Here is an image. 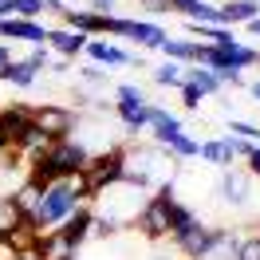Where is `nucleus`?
<instances>
[{"mask_svg": "<svg viewBox=\"0 0 260 260\" xmlns=\"http://www.w3.org/2000/svg\"><path fill=\"white\" fill-rule=\"evenodd\" d=\"M122 158H126L122 181H130V185L142 189V193H154V189H162V185H174V178H178V170H181V162L170 150H162L158 142H146V138L122 142Z\"/></svg>", "mask_w": 260, "mask_h": 260, "instance_id": "f257e3e1", "label": "nucleus"}, {"mask_svg": "<svg viewBox=\"0 0 260 260\" xmlns=\"http://www.w3.org/2000/svg\"><path fill=\"white\" fill-rule=\"evenodd\" d=\"M87 201H91V193H87V185H83V174H71V178L51 181L48 189H44L40 209L32 213L36 233H40V237H44V233H55V229L63 225L79 205H87Z\"/></svg>", "mask_w": 260, "mask_h": 260, "instance_id": "f03ea898", "label": "nucleus"}, {"mask_svg": "<svg viewBox=\"0 0 260 260\" xmlns=\"http://www.w3.org/2000/svg\"><path fill=\"white\" fill-rule=\"evenodd\" d=\"M146 201H150V193L134 189L130 181H118V185H111V189L95 193L87 205L95 209V221H103V225H111V229H130Z\"/></svg>", "mask_w": 260, "mask_h": 260, "instance_id": "7ed1b4c3", "label": "nucleus"}, {"mask_svg": "<svg viewBox=\"0 0 260 260\" xmlns=\"http://www.w3.org/2000/svg\"><path fill=\"white\" fill-rule=\"evenodd\" d=\"M126 174V158H122V146H111V150H99L91 154V162L83 166V185H87V193L95 197L103 189H111L118 185Z\"/></svg>", "mask_w": 260, "mask_h": 260, "instance_id": "20e7f679", "label": "nucleus"}, {"mask_svg": "<svg viewBox=\"0 0 260 260\" xmlns=\"http://www.w3.org/2000/svg\"><path fill=\"white\" fill-rule=\"evenodd\" d=\"M32 126L48 142H63L79 126V111H71L67 103H40V107H32Z\"/></svg>", "mask_w": 260, "mask_h": 260, "instance_id": "39448f33", "label": "nucleus"}, {"mask_svg": "<svg viewBox=\"0 0 260 260\" xmlns=\"http://www.w3.org/2000/svg\"><path fill=\"white\" fill-rule=\"evenodd\" d=\"M83 55H87V63L103 67V71H114V67H142V59L134 55L130 48H122V44H111V40H103V36H95V40H87V48H83Z\"/></svg>", "mask_w": 260, "mask_h": 260, "instance_id": "423d86ee", "label": "nucleus"}, {"mask_svg": "<svg viewBox=\"0 0 260 260\" xmlns=\"http://www.w3.org/2000/svg\"><path fill=\"white\" fill-rule=\"evenodd\" d=\"M0 130H4V146L20 150L28 138H32V107L28 103H8L0 107Z\"/></svg>", "mask_w": 260, "mask_h": 260, "instance_id": "0eeeda50", "label": "nucleus"}, {"mask_svg": "<svg viewBox=\"0 0 260 260\" xmlns=\"http://www.w3.org/2000/svg\"><path fill=\"white\" fill-rule=\"evenodd\" d=\"M48 162L59 170V178H71V174H83V166L91 162V150L75 138H63V142H51Z\"/></svg>", "mask_w": 260, "mask_h": 260, "instance_id": "6e6552de", "label": "nucleus"}, {"mask_svg": "<svg viewBox=\"0 0 260 260\" xmlns=\"http://www.w3.org/2000/svg\"><path fill=\"white\" fill-rule=\"evenodd\" d=\"M130 229H138L146 241H154V244H162V241H170V221H166V201L162 197H154L150 193V201L142 205V213L134 217V225Z\"/></svg>", "mask_w": 260, "mask_h": 260, "instance_id": "1a4fd4ad", "label": "nucleus"}, {"mask_svg": "<svg viewBox=\"0 0 260 260\" xmlns=\"http://www.w3.org/2000/svg\"><path fill=\"white\" fill-rule=\"evenodd\" d=\"M55 233H59V237H63V241L71 244L75 252H79L83 244L91 241V233H95V209H91V205H79V209L71 213V217H67V221L55 229Z\"/></svg>", "mask_w": 260, "mask_h": 260, "instance_id": "9d476101", "label": "nucleus"}, {"mask_svg": "<svg viewBox=\"0 0 260 260\" xmlns=\"http://www.w3.org/2000/svg\"><path fill=\"white\" fill-rule=\"evenodd\" d=\"M221 197H225L233 209H244V205H248V197H252V174L241 170V166L225 170V178H221Z\"/></svg>", "mask_w": 260, "mask_h": 260, "instance_id": "9b49d317", "label": "nucleus"}, {"mask_svg": "<svg viewBox=\"0 0 260 260\" xmlns=\"http://www.w3.org/2000/svg\"><path fill=\"white\" fill-rule=\"evenodd\" d=\"M48 48L55 51L59 59H71V63H75L83 55V48H87V36H79V32H71V28L59 24V28H48Z\"/></svg>", "mask_w": 260, "mask_h": 260, "instance_id": "f8f14e48", "label": "nucleus"}, {"mask_svg": "<svg viewBox=\"0 0 260 260\" xmlns=\"http://www.w3.org/2000/svg\"><path fill=\"white\" fill-rule=\"evenodd\" d=\"M201 48H205V44H193V40H185V36H166V44L158 51H162V59H170V63L193 67L197 59H201Z\"/></svg>", "mask_w": 260, "mask_h": 260, "instance_id": "ddd939ff", "label": "nucleus"}, {"mask_svg": "<svg viewBox=\"0 0 260 260\" xmlns=\"http://www.w3.org/2000/svg\"><path fill=\"white\" fill-rule=\"evenodd\" d=\"M217 16H221V28H237V24H248L252 16H260V4L256 0H225L217 4Z\"/></svg>", "mask_w": 260, "mask_h": 260, "instance_id": "4468645a", "label": "nucleus"}, {"mask_svg": "<svg viewBox=\"0 0 260 260\" xmlns=\"http://www.w3.org/2000/svg\"><path fill=\"white\" fill-rule=\"evenodd\" d=\"M185 87H193L201 99H209V95H221L225 87H221V79L213 75L209 67H201V63H193V67H185Z\"/></svg>", "mask_w": 260, "mask_h": 260, "instance_id": "2eb2a0df", "label": "nucleus"}, {"mask_svg": "<svg viewBox=\"0 0 260 260\" xmlns=\"http://www.w3.org/2000/svg\"><path fill=\"white\" fill-rule=\"evenodd\" d=\"M36 252H40V260H75V248H71L59 233H44V237L36 241Z\"/></svg>", "mask_w": 260, "mask_h": 260, "instance_id": "dca6fc26", "label": "nucleus"}, {"mask_svg": "<svg viewBox=\"0 0 260 260\" xmlns=\"http://www.w3.org/2000/svg\"><path fill=\"white\" fill-rule=\"evenodd\" d=\"M36 75L32 67H28V59H12V63L0 71V83H8V87H16V91H28V87H36Z\"/></svg>", "mask_w": 260, "mask_h": 260, "instance_id": "f3484780", "label": "nucleus"}, {"mask_svg": "<svg viewBox=\"0 0 260 260\" xmlns=\"http://www.w3.org/2000/svg\"><path fill=\"white\" fill-rule=\"evenodd\" d=\"M201 162H209V166H221V170H233L237 166V158L225 150V142L221 138H209V142H201V154H197Z\"/></svg>", "mask_w": 260, "mask_h": 260, "instance_id": "a211bd4d", "label": "nucleus"}, {"mask_svg": "<svg viewBox=\"0 0 260 260\" xmlns=\"http://www.w3.org/2000/svg\"><path fill=\"white\" fill-rule=\"evenodd\" d=\"M150 75H154V83H158V87H185V67L181 63H170V59H162V63L154 67V71H150Z\"/></svg>", "mask_w": 260, "mask_h": 260, "instance_id": "6ab92c4d", "label": "nucleus"}, {"mask_svg": "<svg viewBox=\"0 0 260 260\" xmlns=\"http://www.w3.org/2000/svg\"><path fill=\"white\" fill-rule=\"evenodd\" d=\"M20 221H24V213L16 209V201L12 197H0V233H12Z\"/></svg>", "mask_w": 260, "mask_h": 260, "instance_id": "aec40b11", "label": "nucleus"}, {"mask_svg": "<svg viewBox=\"0 0 260 260\" xmlns=\"http://www.w3.org/2000/svg\"><path fill=\"white\" fill-rule=\"evenodd\" d=\"M44 12H48L44 0H12V16L16 20H40Z\"/></svg>", "mask_w": 260, "mask_h": 260, "instance_id": "412c9836", "label": "nucleus"}, {"mask_svg": "<svg viewBox=\"0 0 260 260\" xmlns=\"http://www.w3.org/2000/svg\"><path fill=\"white\" fill-rule=\"evenodd\" d=\"M229 134H237V138H244V142L260 146V126H256V122H244V118H229Z\"/></svg>", "mask_w": 260, "mask_h": 260, "instance_id": "4be33fe9", "label": "nucleus"}, {"mask_svg": "<svg viewBox=\"0 0 260 260\" xmlns=\"http://www.w3.org/2000/svg\"><path fill=\"white\" fill-rule=\"evenodd\" d=\"M221 142H225V150L237 158V162H248V158H252V150H256L252 142H244V138H237V134H225Z\"/></svg>", "mask_w": 260, "mask_h": 260, "instance_id": "5701e85b", "label": "nucleus"}, {"mask_svg": "<svg viewBox=\"0 0 260 260\" xmlns=\"http://www.w3.org/2000/svg\"><path fill=\"white\" fill-rule=\"evenodd\" d=\"M233 260H260V237H256V233L237 241V252H233Z\"/></svg>", "mask_w": 260, "mask_h": 260, "instance_id": "b1692460", "label": "nucleus"}, {"mask_svg": "<svg viewBox=\"0 0 260 260\" xmlns=\"http://www.w3.org/2000/svg\"><path fill=\"white\" fill-rule=\"evenodd\" d=\"M107 79H111V71H103V67H95V63L79 67V83H87V87H103Z\"/></svg>", "mask_w": 260, "mask_h": 260, "instance_id": "393cba45", "label": "nucleus"}, {"mask_svg": "<svg viewBox=\"0 0 260 260\" xmlns=\"http://www.w3.org/2000/svg\"><path fill=\"white\" fill-rule=\"evenodd\" d=\"M24 59H28V67L40 75V71H48V67H51V48H32Z\"/></svg>", "mask_w": 260, "mask_h": 260, "instance_id": "a878e982", "label": "nucleus"}, {"mask_svg": "<svg viewBox=\"0 0 260 260\" xmlns=\"http://www.w3.org/2000/svg\"><path fill=\"white\" fill-rule=\"evenodd\" d=\"M142 4V20H154V16H170V0H138Z\"/></svg>", "mask_w": 260, "mask_h": 260, "instance_id": "bb28decb", "label": "nucleus"}, {"mask_svg": "<svg viewBox=\"0 0 260 260\" xmlns=\"http://www.w3.org/2000/svg\"><path fill=\"white\" fill-rule=\"evenodd\" d=\"M87 8L99 12V16H118L114 8H118V0H87Z\"/></svg>", "mask_w": 260, "mask_h": 260, "instance_id": "cd10ccee", "label": "nucleus"}, {"mask_svg": "<svg viewBox=\"0 0 260 260\" xmlns=\"http://www.w3.org/2000/svg\"><path fill=\"white\" fill-rule=\"evenodd\" d=\"M181 103H185V111H197V107H201V95H197L193 87H181Z\"/></svg>", "mask_w": 260, "mask_h": 260, "instance_id": "c85d7f7f", "label": "nucleus"}, {"mask_svg": "<svg viewBox=\"0 0 260 260\" xmlns=\"http://www.w3.org/2000/svg\"><path fill=\"white\" fill-rule=\"evenodd\" d=\"M71 67H75L71 59H59V55H51V67H48V71H51V75H67Z\"/></svg>", "mask_w": 260, "mask_h": 260, "instance_id": "c756f323", "label": "nucleus"}, {"mask_svg": "<svg viewBox=\"0 0 260 260\" xmlns=\"http://www.w3.org/2000/svg\"><path fill=\"white\" fill-rule=\"evenodd\" d=\"M244 170H248V174H252V181H260V146L252 150V158H248V162H244Z\"/></svg>", "mask_w": 260, "mask_h": 260, "instance_id": "7c9ffc66", "label": "nucleus"}, {"mask_svg": "<svg viewBox=\"0 0 260 260\" xmlns=\"http://www.w3.org/2000/svg\"><path fill=\"white\" fill-rule=\"evenodd\" d=\"M12 59H16V55H12V48H8L4 40H0V71H4V67L12 63Z\"/></svg>", "mask_w": 260, "mask_h": 260, "instance_id": "2f4dec72", "label": "nucleus"}, {"mask_svg": "<svg viewBox=\"0 0 260 260\" xmlns=\"http://www.w3.org/2000/svg\"><path fill=\"white\" fill-rule=\"evenodd\" d=\"M248 95H252V103L260 107V79H252V83H248Z\"/></svg>", "mask_w": 260, "mask_h": 260, "instance_id": "473e14b6", "label": "nucleus"}, {"mask_svg": "<svg viewBox=\"0 0 260 260\" xmlns=\"http://www.w3.org/2000/svg\"><path fill=\"white\" fill-rule=\"evenodd\" d=\"M12 260H40V252H36V248H28V252H12Z\"/></svg>", "mask_w": 260, "mask_h": 260, "instance_id": "72a5a7b5", "label": "nucleus"}, {"mask_svg": "<svg viewBox=\"0 0 260 260\" xmlns=\"http://www.w3.org/2000/svg\"><path fill=\"white\" fill-rule=\"evenodd\" d=\"M244 28H248V36H260V16H252L248 24H244Z\"/></svg>", "mask_w": 260, "mask_h": 260, "instance_id": "f704fd0d", "label": "nucleus"}, {"mask_svg": "<svg viewBox=\"0 0 260 260\" xmlns=\"http://www.w3.org/2000/svg\"><path fill=\"white\" fill-rule=\"evenodd\" d=\"M256 67H260V55H256Z\"/></svg>", "mask_w": 260, "mask_h": 260, "instance_id": "c9c22d12", "label": "nucleus"}, {"mask_svg": "<svg viewBox=\"0 0 260 260\" xmlns=\"http://www.w3.org/2000/svg\"><path fill=\"white\" fill-rule=\"evenodd\" d=\"M44 4H48V0H44ZM63 4H67V0H63Z\"/></svg>", "mask_w": 260, "mask_h": 260, "instance_id": "e433bc0d", "label": "nucleus"}, {"mask_svg": "<svg viewBox=\"0 0 260 260\" xmlns=\"http://www.w3.org/2000/svg\"><path fill=\"white\" fill-rule=\"evenodd\" d=\"M256 225H260V221H256ZM256 237H260V233H256Z\"/></svg>", "mask_w": 260, "mask_h": 260, "instance_id": "4c0bfd02", "label": "nucleus"}, {"mask_svg": "<svg viewBox=\"0 0 260 260\" xmlns=\"http://www.w3.org/2000/svg\"><path fill=\"white\" fill-rule=\"evenodd\" d=\"M256 4H260V0H256Z\"/></svg>", "mask_w": 260, "mask_h": 260, "instance_id": "58836bf2", "label": "nucleus"}]
</instances>
